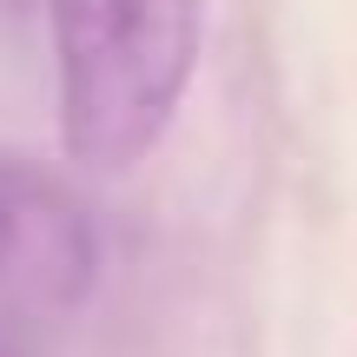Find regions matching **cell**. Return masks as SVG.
I'll return each mask as SVG.
<instances>
[{"instance_id": "obj_1", "label": "cell", "mask_w": 357, "mask_h": 357, "mask_svg": "<svg viewBox=\"0 0 357 357\" xmlns=\"http://www.w3.org/2000/svg\"><path fill=\"white\" fill-rule=\"evenodd\" d=\"M60 146L79 172H132L166 139L205 40V0H47Z\"/></svg>"}, {"instance_id": "obj_2", "label": "cell", "mask_w": 357, "mask_h": 357, "mask_svg": "<svg viewBox=\"0 0 357 357\" xmlns=\"http://www.w3.org/2000/svg\"><path fill=\"white\" fill-rule=\"evenodd\" d=\"M93 225L60 178L0 159V344L47 331L93 284Z\"/></svg>"}]
</instances>
